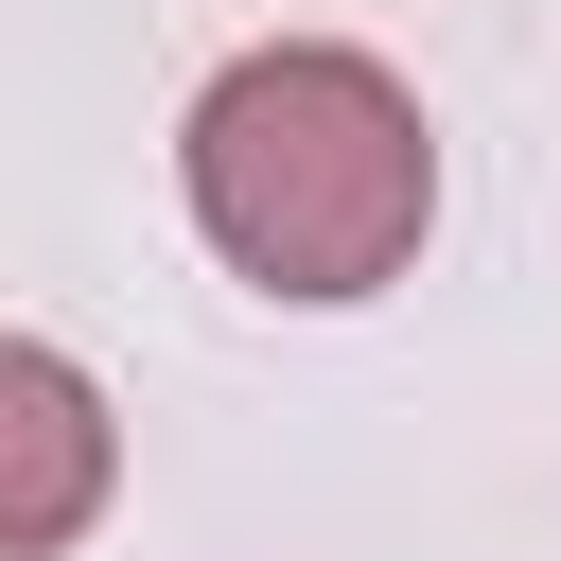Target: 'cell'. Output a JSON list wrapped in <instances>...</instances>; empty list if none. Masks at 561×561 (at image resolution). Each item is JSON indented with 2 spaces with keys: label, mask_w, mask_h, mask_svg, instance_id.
<instances>
[{
  "label": "cell",
  "mask_w": 561,
  "mask_h": 561,
  "mask_svg": "<svg viewBox=\"0 0 561 561\" xmlns=\"http://www.w3.org/2000/svg\"><path fill=\"white\" fill-rule=\"evenodd\" d=\"M175 193H193V245L298 316H351L386 298L421 245H438V123L386 53L351 35H263L193 88L175 123Z\"/></svg>",
  "instance_id": "cell-1"
},
{
  "label": "cell",
  "mask_w": 561,
  "mask_h": 561,
  "mask_svg": "<svg viewBox=\"0 0 561 561\" xmlns=\"http://www.w3.org/2000/svg\"><path fill=\"white\" fill-rule=\"evenodd\" d=\"M123 508V421L53 333H0V561H53Z\"/></svg>",
  "instance_id": "cell-2"
}]
</instances>
